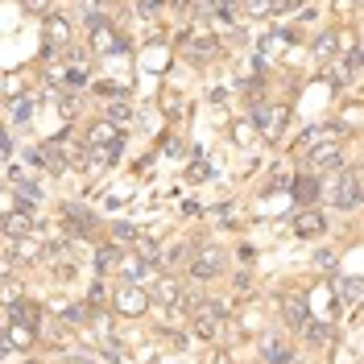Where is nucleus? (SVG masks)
Masks as SVG:
<instances>
[{"mask_svg": "<svg viewBox=\"0 0 364 364\" xmlns=\"http://www.w3.org/2000/svg\"><path fill=\"white\" fill-rule=\"evenodd\" d=\"M282 315H286V323H290V327H302V323H306V302H302V294H282Z\"/></svg>", "mask_w": 364, "mask_h": 364, "instance_id": "24", "label": "nucleus"}, {"mask_svg": "<svg viewBox=\"0 0 364 364\" xmlns=\"http://www.w3.org/2000/svg\"><path fill=\"white\" fill-rule=\"evenodd\" d=\"M87 306H91V315H95V311H104V306H108V290H104V286H100V282H95V286H91V290H87Z\"/></svg>", "mask_w": 364, "mask_h": 364, "instance_id": "38", "label": "nucleus"}, {"mask_svg": "<svg viewBox=\"0 0 364 364\" xmlns=\"http://www.w3.org/2000/svg\"><path fill=\"white\" fill-rule=\"evenodd\" d=\"M0 154H13V136L0 129Z\"/></svg>", "mask_w": 364, "mask_h": 364, "instance_id": "43", "label": "nucleus"}, {"mask_svg": "<svg viewBox=\"0 0 364 364\" xmlns=\"http://www.w3.org/2000/svg\"><path fill=\"white\" fill-rule=\"evenodd\" d=\"M252 124H257V133H261V141H277V136L286 133V120H290V108L286 104H257L249 116Z\"/></svg>", "mask_w": 364, "mask_h": 364, "instance_id": "6", "label": "nucleus"}, {"mask_svg": "<svg viewBox=\"0 0 364 364\" xmlns=\"http://www.w3.org/2000/svg\"><path fill=\"white\" fill-rule=\"evenodd\" d=\"M298 336H302L306 343H318V348H323V343H331V323H318V318H306V323L298 327Z\"/></svg>", "mask_w": 364, "mask_h": 364, "instance_id": "28", "label": "nucleus"}, {"mask_svg": "<svg viewBox=\"0 0 364 364\" xmlns=\"http://www.w3.org/2000/svg\"><path fill=\"white\" fill-rule=\"evenodd\" d=\"M331 13L343 17V21H352V17L360 13V0H331Z\"/></svg>", "mask_w": 364, "mask_h": 364, "instance_id": "35", "label": "nucleus"}, {"mask_svg": "<svg viewBox=\"0 0 364 364\" xmlns=\"http://www.w3.org/2000/svg\"><path fill=\"white\" fill-rule=\"evenodd\" d=\"M120 245H100V249H95V269L100 273H116V261H120Z\"/></svg>", "mask_w": 364, "mask_h": 364, "instance_id": "31", "label": "nucleus"}, {"mask_svg": "<svg viewBox=\"0 0 364 364\" xmlns=\"http://www.w3.org/2000/svg\"><path fill=\"white\" fill-rule=\"evenodd\" d=\"M186 174H191V182H207V178H211V166H207V161H191V170H186Z\"/></svg>", "mask_w": 364, "mask_h": 364, "instance_id": "41", "label": "nucleus"}, {"mask_svg": "<svg viewBox=\"0 0 364 364\" xmlns=\"http://www.w3.org/2000/svg\"><path fill=\"white\" fill-rule=\"evenodd\" d=\"M343 136V129L340 124H315V129H306V133L294 141V154L298 158H306L311 149H318V145H327V141H340Z\"/></svg>", "mask_w": 364, "mask_h": 364, "instance_id": "12", "label": "nucleus"}, {"mask_svg": "<svg viewBox=\"0 0 364 364\" xmlns=\"http://www.w3.org/2000/svg\"><path fill=\"white\" fill-rule=\"evenodd\" d=\"M25 298V282L21 277H0V306H13V302H21Z\"/></svg>", "mask_w": 364, "mask_h": 364, "instance_id": "30", "label": "nucleus"}, {"mask_svg": "<svg viewBox=\"0 0 364 364\" xmlns=\"http://www.w3.org/2000/svg\"><path fill=\"white\" fill-rule=\"evenodd\" d=\"M17 207H25V203L13 195V191H9V186H0V220H4V215H13Z\"/></svg>", "mask_w": 364, "mask_h": 364, "instance_id": "36", "label": "nucleus"}, {"mask_svg": "<svg viewBox=\"0 0 364 364\" xmlns=\"http://www.w3.org/2000/svg\"><path fill=\"white\" fill-rule=\"evenodd\" d=\"M340 29H327V33H318L315 38V58L318 63H327V58H340Z\"/></svg>", "mask_w": 364, "mask_h": 364, "instance_id": "26", "label": "nucleus"}, {"mask_svg": "<svg viewBox=\"0 0 364 364\" xmlns=\"http://www.w3.org/2000/svg\"><path fill=\"white\" fill-rule=\"evenodd\" d=\"M108 232H112V245H136V240H141V228L129 224V220H116Z\"/></svg>", "mask_w": 364, "mask_h": 364, "instance_id": "33", "label": "nucleus"}, {"mask_svg": "<svg viewBox=\"0 0 364 364\" xmlns=\"http://www.w3.org/2000/svg\"><path fill=\"white\" fill-rule=\"evenodd\" d=\"M75 42V25H70L67 13H58V9H50L42 17V46L46 50H67Z\"/></svg>", "mask_w": 364, "mask_h": 364, "instance_id": "8", "label": "nucleus"}, {"mask_svg": "<svg viewBox=\"0 0 364 364\" xmlns=\"http://www.w3.org/2000/svg\"><path fill=\"white\" fill-rule=\"evenodd\" d=\"M17 95H25V79L13 70V75L0 79V100H17Z\"/></svg>", "mask_w": 364, "mask_h": 364, "instance_id": "34", "label": "nucleus"}, {"mask_svg": "<svg viewBox=\"0 0 364 364\" xmlns=\"http://www.w3.org/2000/svg\"><path fill=\"white\" fill-rule=\"evenodd\" d=\"M318 191H323V182H318V174H306V178H294L290 182V195H294L302 207H315Z\"/></svg>", "mask_w": 364, "mask_h": 364, "instance_id": "21", "label": "nucleus"}, {"mask_svg": "<svg viewBox=\"0 0 364 364\" xmlns=\"http://www.w3.org/2000/svg\"><path fill=\"white\" fill-rule=\"evenodd\" d=\"M318 195H327V203L336 207V211H356L360 207V170L343 166L340 174H331V182Z\"/></svg>", "mask_w": 364, "mask_h": 364, "instance_id": "1", "label": "nucleus"}, {"mask_svg": "<svg viewBox=\"0 0 364 364\" xmlns=\"http://www.w3.org/2000/svg\"><path fill=\"white\" fill-rule=\"evenodd\" d=\"M133 116H136V112L129 108V100H108V104H104V120H108V124H116L120 133L133 124Z\"/></svg>", "mask_w": 364, "mask_h": 364, "instance_id": "23", "label": "nucleus"}, {"mask_svg": "<svg viewBox=\"0 0 364 364\" xmlns=\"http://www.w3.org/2000/svg\"><path fill=\"white\" fill-rule=\"evenodd\" d=\"M63 232L67 236H91L95 232V215L91 211H83V207H63Z\"/></svg>", "mask_w": 364, "mask_h": 364, "instance_id": "14", "label": "nucleus"}, {"mask_svg": "<svg viewBox=\"0 0 364 364\" xmlns=\"http://www.w3.org/2000/svg\"><path fill=\"white\" fill-rule=\"evenodd\" d=\"M290 356H294V348H290L286 340H265L261 343V364H286Z\"/></svg>", "mask_w": 364, "mask_h": 364, "instance_id": "27", "label": "nucleus"}, {"mask_svg": "<svg viewBox=\"0 0 364 364\" xmlns=\"http://www.w3.org/2000/svg\"><path fill=\"white\" fill-rule=\"evenodd\" d=\"M315 265H318V269H327V273H336V269H340V252L318 249V252H315Z\"/></svg>", "mask_w": 364, "mask_h": 364, "instance_id": "37", "label": "nucleus"}, {"mask_svg": "<svg viewBox=\"0 0 364 364\" xmlns=\"http://www.w3.org/2000/svg\"><path fill=\"white\" fill-rule=\"evenodd\" d=\"M294 232L302 236V240H315V236H323L327 232V215L318 211V207H302L294 220Z\"/></svg>", "mask_w": 364, "mask_h": 364, "instance_id": "15", "label": "nucleus"}, {"mask_svg": "<svg viewBox=\"0 0 364 364\" xmlns=\"http://www.w3.org/2000/svg\"><path fill=\"white\" fill-rule=\"evenodd\" d=\"M154 265H145V261H141V257H136L133 249H124L120 252V261H116V277H120V282H136V286H149V277H154Z\"/></svg>", "mask_w": 364, "mask_h": 364, "instance_id": "11", "label": "nucleus"}, {"mask_svg": "<svg viewBox=\"0 0 364 364\" xmlns=\"http://www.w3.org/2000/svg\"><path fill=\"white\" fill-rule=\"evenodd\" d=\"M232 141H236V149H257L261 133H257V124H252L249 116H236L232 120Z\"/></svg>", "mask_w": 364, "mask_h": 364, "instance_id": "19", "label": "nucleus"}, {"mask_svg": "<svg viewBox=\"0 0 364 364\" xmlns=\"http://www.w3.org/2000/svg\"><path fill=\"white\" fill-rule=\"evenodd\" d=\"M245 9H249L252 21H273V17H282V13H290L282 0H240Z\"/></svg>", "mask_w": 364, "mask_h": 364, "instance_id": "22", "label": "nucleus"}, {"mask_svg": "<svg viewBox=\"0 0 364 364\" xmlns=\"http://www.w3.org/2000/svg\"><path fill=\"white\" fill-rule=\"evenodd\" d=\"M4 340H9L13 352H33V348H38V327H25V323L4 318Z\"/></svg>", "mask_w": 364, "mask_h": 364, "instance_id": "13", "label": "nucleus"}, {"mask_svg": "<svg viewBox=\"0 0 364 364\" xmlns=\"http://www.w3.org/2000/svg\"><path fill=\"white\" fill-rule=\"evenodd\" d=\"M220 38L211 33V29H195L191 38H186V46H182V54H186V63H195V67H211L215 58H220Z\"/></svg>", "mask_w": 364, "mask_h": 364, "instance_id": "7", "label": "nucleus"}, {"mask_svg": "<svg viewBox=\"0 0 364 364\" xmlns=\"http://www.w3.org/2000/svg\"><path fill=\"white\" fill-rule=\"evenodd\" d=\"M95 95L100 100H129V83H120V79H95Z\"/></svg>", "mask_w": 364, "mask_h": 364, "instance_id": "32", "label": "nucleus"}, {"mask_svg": "<svg viewBox=\"0 0 364 364\" xmlns=\"http://www.w3.org/2000/svg\"><path fill=\"white\" fill-rule=\"evenodd\" d=\"M302 302H306V315L318 318V323H331V327H336V318H340V311H343L340 294H336V277L315 282V286L302 294Z\"/></svg>", "mask_w": 364, "mask_h": 364, "instance_id": "2", "label": "nucleus"}, {"mask_svg": "<svg viewBox=\"0 0 364 364\" xmlns=\"http://www.w3.org/2000/svg\"><path fill=\"white\" fill-rule=\"evenodd\" d=\"M38 104H42V91H25L17 100H9V120L13 124H29L33 112H38Z\"/></svg>", "mask_w": 364, "mask_h": 364, "instance_id": "18", "label": "nucleus"}, {"mask_svg": "<svg viewBox=\"0 0 364 364\" xmlns=\"http://www.w3.org/2000/svg\"><path fill=\"white\" fill-rule=\"evenodd\" d=\"M306 166H311V174H340L343 170V145L340 141H327V145H318L306 154Z\"/></svg>", "mask_w": 364, "mask_h": 364, "instance_id": "10", "label": "nucleus"}, {"mask_svg": "<svg viewBox=\"0 0 364 364\" xmlns=\"http://www.w3.org/2000/svg\"><path fill=\"white\" fill-rule=\"evenodd\" d=\"M224 269H228V252L220 245H203V249L191 252V261H186L191 282H215Z\"/></svg>", "mask_w": 364, "mask_h": 364, "instance_id": "3", "label": "nucleus"}, {"mask_svg": "<svg viewBox=\"0 0 364 364\" xmlns=\"http://www.w3.org/2000/svg\"><path fill=\"white\" fill-rule=\"evenodd\" d=\"M9 318L42 331V302H29V298H21V302H13V306H9Z\"/></svg>", "mask_w": 364, "mask_h": 364, "instance_id": "20", "label": "nucleus"}, {"mask_svg": "<svg viewBox=\"0 0 364 364\" xmlns=\"http://www.w3.org/2000/svg\"><path fill=\"white\" fill-rule=\"evenodd\" d=\"M224 4H228V9H240V0H224Z\"/></svg>", "mask_w": 364, "mask_h": 364, "instance_id": "45", "label": "nucleus"}, {"mask_svg": "<svg viewBox=\"0 0 364 364\" xmlns=\"http://www.w3.org/2000/svg\"><path fill=\"white\" fill-rule=\"evenodd\" d=\"M87 33H91L87 50L91 54H100V58H104V54L112 58V54H124V50H129V42L116 33V25L108 21V17H87Z\"/></svg>", "mask_w": 364, "mask_h": 364, "instance_id": "5", "label": "nucleus"}, {"mask_svg": "<svg viewBox=\"0 0 364 364\" xmlns=\"http://www.w3.org/2000/svg\"><path fill=\"white\" fill-rule=\"evenodd\" d=\"M42 215H38V207H17L13 215H4L0 220V232L4 236H38L42 232Z\"/></svg>", "mask_w": 364, "mask_h": 364, "instance_id": "9", "label": "nucleus"}, {"mask_svg": "<svg viewBox=\"0 0 364 364\" xmlns=\"http://www.w3.org/2000/svg\"><path fill=\"white\" fill-rule=\"evenodd\" d=\"M336 294H340V302H348V306L356 311V306H360V298H364L360 277H356V273H348V277H340V282H336Z\"/></svg>", "mask_w": 364, "mask_h": 364, "instance_id": "25", "label": "nucleus"}, {"mask_svg": "<svg viewBox=\"0 0 364 364\" xmlns=\"http://www.w3.org/2000/svg\"><path fill=\"white\" fill-rule=\"evenodd\" d=\"M145 290H149V302H158V306H174V302L182 298V282H174V277L166 273V277H158V282H149Z\"/></svg>", "mask_w": 364, "mask_h": 364, "instance_id": "17", "label": "nucleus"}, {"mask_svg": "<svg viewBox=\"0 0 364 364\" xmlns=\"http://www.w3.org/2000/svg\"><path fill=\"white\" fill-rule=\"evenodd\" d=\"M120 141H124V133H120L116 124H108V120H95L87 129V136H83L87 149H108V145H120Z\"/></svg>", "mask_w": 364, "mask_h": 364, "instance_id": "16", "label": "nucleus"}, {"mask_svg": "<svg viewBox=\"0 0 364 364\" xmlns=\"http://www.w3.org/2000/svg\"><path fill=\"white\" fill-rule=\"evenodd\" d=\"M286 364H302V360H298V356H290V360H286Z\"/></svg>", "mask_w": 364, "mask_h": 364, "instance_id": "47", "label": "nucleus"}, {"mask_svg": "<svg viewBox=\"0 0 364 364\" xmlns=\"http://www.w3.org/2000/svg\"><path fill=\"white\" fill-rule=\"evenodd\" d=\"M141 4H145V9H161V4H166V0H141Z\"/></svg>", "mask_w": 364, "mask_h": 364, "instance_id": "44", "label": "nucleus"}, {"mask_svg": "<svg viewBox=\"0 0 364 364\" xmlns=\"http://www.w3.org/2000/svg\"><path fill=\"white\" fill-rule=\"evenodd\" d=\"M182 149H186V145H182L178 136H166V141H161V149H158V154H161L166 161H170V158H182Z\"/></svg>", "mask_w": 364, "mask_h": 364, "instance_id": "39", "label": "nucleus"}, {"mask_svg": "<svg viewBox=\"0 0 364 364\" xmlns=\"http://www.w3.org/2000/svg\"><path fill=\"white\" fill-rule=\"evenodd\" d=\"M149 290L145 286H136V282H120L112 290V311L120 318H141V315H149Z\"/></svg>", "mask_w": 364, "mask_h": 364, "instance_id": "4", "label": "nucleus"}, {"mask_svg": "<svg viewBox=\"0 0 364 364\" xmlns=\"http://www.w3.org/2000/svg\"><path fill=\"white\" fill-rule=\"evenodd\" d=\"M161 112L170 116V120H182L186 116V95L178 87H166L161 91Z\"/></svg>", "mask_w": 364, "mask_h": 364, "instance_id": "29", "label": "nucleus"}, {"mask_svg": "<svg viewBox=\"0 0 364 364\" xmlns=\"http://www.w3.org/2000/svg\"><path fill=\"white\" fill-rule=\"evenodd\" d=\"M282 4H286V9H294V4H298V0H282Z\"/></svg>", "mask_w": 364, "mask_h": 364, "instance_id": "46", "label": "nucleus"}, {"mask_svg": "<svg viewBox=\"0 0 364 364\" xmlns=\"http://www.w3.org/2000/svg\"><path fill=\"white\" fill-rule=\"evenodd\" d=\"M25 13H33V17H46L50 9H54V0H21Z\"/></svg>", "mask_w": 364, "mask_h": 364, "instance_id": "40", "label": "nucleus"}, {"mask_svg": "<svg viewBox=\"0 0 364 364\" xmlns=\"http://www.w3.org/2000/svg\"><path fill=\"white\" fill-rule=\"evenodd\" d=\"M269 186H290V170H286V166H273V182Z\"/></svg>", "mask_w": 364, "mask_h": 364, "instance_id": "42", "label": "nucleus"}]
</instances>
